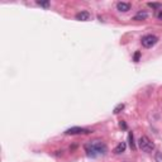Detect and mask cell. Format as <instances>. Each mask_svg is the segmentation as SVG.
<instances>
[{
  "instance_id": "6da1fadb",
  "label": "cell",
  "mask_w": 162,
  "mask_h": 162,
  "mask_svg": "<svg viewBox=\"0 0 162 162\" xmlns=\"http://www.w3.org/2000/svg\"><path fill=\"white\" fill-rule=\"evenodd\" d=\"M85 151H86V155L89 157H99V156H104L108 151L106 148V145L100 139H94L90 140L85 145Z\"/></svg>"
},
{
  "instance_id": "7a4b0ae2",
  "label": "cell",
  "mask_w": 162,
  "mask_h": 162,
  "mask_svg": "<svg viewBox=\"0 0 162 162\" xmlns=\"http://www.w3.org/2000/svg\"><path fill=\"white\" fill-rule=\"evenodd\" d=\"M138 146L139 148L142 149L143 152H146V153H151L152 151L155 149V143L152 142L151 139L148 138L147 136H142L138 140Z\"/></svg>"
},
{
  "instance_id": "3957f363",
  "label": "cell",
  "mask_w": 162,
  "mask_h": 162,
  "mask_svg": "<svg viewBox=\"0 0 162 162\" xmlns=\"http://www.w3.org/2000/svg\"><path fill=\"white\" fill-rule=\"evenodd\" d=\"M157 41H158V38L153 34H147V36H145V37H142V39H140L142 46L146 48H152L156 43H157Z\"/></svg>"
},
{
  "instance_id": "277c9868",
  "label": "cell",
  "mask_w": 162,
  "mask_h": 162,
  "mask_svg": "<svg viewBox=\"0 0 162 162\" xmlns=\"http://www.w3.org/2000/svg\"><path fill=\"white\" fill-rule=\"evenodd\" d=\"M91 133L90 129H86V128H81V127H72L69 128V129L65 132V134L67 136H76V134H89Z\"/></svg>"
},
{
  "instance_id": "5b68a950",
  "label": "cell",
  "mask_w": 162,
  "mask_h": 162,
  "mask_svg": "<svg viewBox=\"0 0 162 162\" xmlns=\"http://www.w3.org/2000/svg\"><path fill=\"white\" fill-rule=\"evenodd\" d=\"M76 20H80V22H87V20L91 19V14L89 11L84 10V11H80V13L76 14Z\"/></svg>"
},
{
  "instance_id": "8992f818",
  "label": "cell",
  "mask_w": 162,
  "mask_h": 162,
  "mask_svg": "<svg viewBox=\"0 0 162 162\" xmlns=\"http://www.w3.org/2000/svg\"><path fill=\"white\" fill-rule=\"evenodd\" d=\"M117 9L119 11H123V13H125V11L130 10V4L129 3H123V1H119L117 4Z\"/></svg>"
},
{
  "instance_id": "52a82bcc",
  "label": "cell",
  "mask_w": 162,
  "mask_h": 162,
  "mask_svg": "<svg viewBox=\"0 0 162 162\" xmlns=\"http://www.w3.org/2000/svg\"><path fill=\"white\" fill-rule=\"evenodd\" d=\"M147 18H148V13H147V11H145V10H139L138 13L134 15L133 19H134V20H146Z\"/></svg>"
},
{
  "instance_id": "ba28073f",
  "label": "cell",
  "mask_w": 162,
  "mask_h": 162,
  "mask_svg": "<svg viewBox=\"0 0 162 162\" xmlns=\"http://www.w3.org/2000/svg\"><path fill=\"white\" fill-rule=\"evenodd\" d=\"M125 147H127L125 142H120V143H119V145L117 146V147L114 148V153H115V155H120V153H123V152L125 151Z\"/></svg>"
},
{
  "instance_id": "9c48e42d",
  "label": "cell",
  "mask_w": 162,
  "mask_h": 162,
  "mask_svg": "<svg viewBox=\"0 0 162 162\" xmlns=\"http://www.w3.org/2000/svg\"><path fill=\"white\" fill-rule=\"evenodd\" d=\"M129 146H130V149H132V151H136V143H134V136H133V133H132V132L129 133Z\"/></svg>"
},
{
  "instance_id": "30bf717a",
  "label": "cell",
  "mask_w": 162,
  "mask_h": 162,
  "mask_svg": "<svg viewBox=\"0 0 162 162\" xmlns=\"http://www.w3.org/2000/svg\"><path fill=\"white\" fill-rule=\"evenodd\" d=\"M123 109H124V104H122V103H120V104H118V105L114 108L113 113H114V114H119V113L123 110Z\"/></svg>"
},
{
  "instance_id": "8fae6325",
  "label": "cell",
  "mask_w": 162,
  "mask_h": 162,
  "mask_svg": "<svg viewBox=\"0 0 162 162\" xmlns=\"http://www.w3.org/2000/svg\"><path fill=\"white\" fill-rule=\"evenodd\" d=\"M148 7L152 8V9H160L161 4H160V3H148Z\"/></svg>"
},
{
  "instance_id": "7c38bea8",
  "label": "cell",
  "mask_w": 162,
  "mask_h": 162,
  "mask_svg": "<svg viewBox=\"0 0 162 162\" xmlns=\"http://www.w3.org/2000/svg\"><path fill=\"white\" fill-rule=\"evenodd\" d=\"M37 4H38V5H41V7L47 8L48 5H50V3H48V1H37Z\"/></svg>"
},
{
  "instance_id": "4fadbf2b",
  "label": "cell",
  "mask_w": 162,
  "mask_h": 162,
  "mask_svg": "<svg viewBox=\"0 0 162 162\" xmlns=\"http://www.w3.org/2000/svg\"><path fill=\"white\" fill-rule=\"evenodd\" d=\"M139 57H140V53H139V52H136V54H134V61H136V62H138Z\"/></svg>"
},
{
  "instance_id": "5bb4252c",
  "label": "cell",
  "mask_w": 162,
  "mask_h": 162,
  "mask_svg": "<svg viewBox=\"0 0 162 162\" xmlns=\"http://www.w3.org/2000/svg\"><path fill=\"white\" fill-rule=\"evenodd\" d=\"M156 17H157L160 20H162V10H158L157 14H156Z\"/></svg>"
},
{
  "instance_id": "9a60e30c",
  "label": "cell",
  "mask_w": 162,
  "mask_h": 162,
  "mask_svg": "<svg viewBox=\"0 0 162 162\" xmlns=\"http://www.w3.org/2000/svg\"><path fill=\"white\" fill-rule=\"evenodd\" d=\"M119 125H120V128H123V129H127V124H125L124 122H120V124Z\"/></svg>"
}]
</instances>
